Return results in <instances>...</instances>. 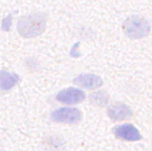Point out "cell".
Masks as SVG:
<instances>
[{
	"label": "cell",
	"mask_w": 152,
	"mask_h": 151,
	"mask_svg": "<svg viewBox=\"0 0 152 151\" xmlns=\"http://www.w3.org/2000/svg\"><path fill=\"white\" fill-rule=\"evenodd\" d=\"M47 21L48 18L45 13H33L24 16L18 23V33L26 39L36 38L45 31Z\"/></svg>",
	"instance_id": "6da1fadb"
},
{
	"label": "cell",
	"mask_w": 152,
	"mask_h": 151,
	"mask_svg": "<svg viewBox=\"0 0 152 151\" xmlns=\"http://www.w3.org/2000/svg\"><path fill=\"white\" fill-rule=\"evenodd\" d=\"M123 30L124 34L130 39H142L149 35L150 24L142 17L132 16L123 23Z\"/></svg>",
	"instance_id": "7a4b0ae2"
},
{
	"label": "cell",
	"mask_w": 152,
	"mask_h": 151,
	"mask_svg": "<svg viewBox=\"0 0 152 151\" xmlns=\"http://www.w3.org/2000/svg\"><path fill=\"white\" fill-rule=\"evenodd\" d=\"M53 122L60 123H76L82 120V113L77 108L63 107L53 111L51 114Z\"/></svg>",
	"instance_id": "3957f363"
},
{
	"label": "cell",
	"mask_w": 152,
	"mask_h": 151,
	"mask_svg": "<svg viewBox=\"0 0 152 151\" xmlns=\"http://www.w3.org/2000/svg\"><path fill=\"white\" fill-rule=\"evenodd\" d=\"M85 98H86L85 93L82 90L74 87H68L66 89L60 90L56 95V101L66 105L80 104L85 100Z\"/></svg>",
	"instance_id": "277c9868"
},
{
	"label": "cell",
	"mask_w": 152,
	"mask_h": 151,
	"mask_svg": "<svg viewBox=\"0 0 152 151\" xmlns=\"http://www.w3.org/2000/svg\"><path fill=\"white\" fill-rule=\"evenodd\" d=\"M114 134L118 139L124 141H139L142 139V135L134 125L130 123L117 125L114 128Z\"/></svg>",
	"instance_id": "5b68a950"
},
{
	"label": "cell",
	"mask_w": 152,
	"mask_h": 151,
	"mask_svg": "<svg viewBox=\"0 0 152 151\" xmlns=\"http://www.w3.org/2000/svg\"><path fill=\"white\" fill-rule=\"evenodd\" d=\"M73 82L79 87H82V88L88 90L97 89L99 87H101L103 83H104L101 77L92 73H82L78 75L77 77L74 78Z\"/></svg>",
	"instance_id": "8992f818"
},
{
	"label": "cell",
	"mask_w": 152,
	"mask_h": 151,
	"mask_svg": "<svg viewBox=\"0 0 152 151\" xmlns=\"http://www.w3.org/2000/svg\"><path fill=\"white\" fill-rule=\"evenodd\" d=\"M108 116L111 120H117V122H121V120H130L133 116L132 110L129 106L117 103L113 106L109 107L108 109Z\"/></svg>",
	"instance_id": "52a82bcc"
},
{
	"label": "cell",
	"mask_w": 152,
	"mask_h": 151,
	"mask_svg": "<svg viewBox=\"0 0 152 151\" xmlns=\"http://www.w3.org/2000/svg\"><path fill=\"white\" fill-rule=\"evenodd\" d=\"M20 76L14 72H8L6 70L0 71V91L6 92L11 90L19 83Z\"/></svg>",
	"instance_id": "ba28073f"
},
{
	"label": "cell",
	"mask_w": 152,
	"mask_h": 151,
	"mask_svg": "<svg viewBox=\"0 0 152 151\" xmlns=\"http://www.w3.org/2000/svg\"><path fill=\"white\" fill-rule=\"evenodd\" d=\"M90 103L93 104L94 106H97V107H105L107 106L109 103V97L108 93L105 91H97L94 92L90 95Z\"/></svg>",
	"instance_id": "9c48e42d"
},
{
	"label": "cell",
	"mask_w": 152,
	"mask_h": 151,
	"mask_svg": "<svg viewBox=\"0 0 152 151\" xmlns=\"http://www.w3.org/2000/svg\"><path fill=\"white\" fill-rule=\"evenodd\" d=\"M12 15H8L7 17L5 18V19H3L2 21V24H1V29L3 30V31L5 32H8L9 30H10L11 28V25H12Z\"/></svg>",
	"instance_id": "30bf717a"
},
{
	"label": "cell",
	"mask_w": 152,
	"mask_h": 151,
	"mask_svg": "<svg viewBox=\"0 0 152 151\" xmlns=\"http://www.w3.org/2000/svg\"><path fill=\"white\" fill-rule=\"evenodd\" d=\"M0 151H4V150H0Z\"/></svg>",
	"instance_id": "8fae6325"
}]
</instances>
